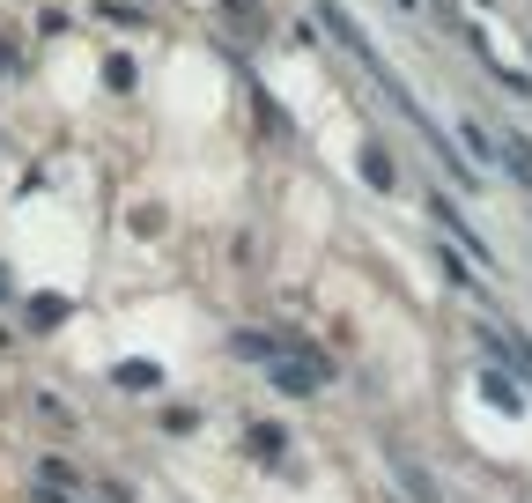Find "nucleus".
<instances>
[{
  "label": "nucleus",
  "instance_id": "nucleus-3",
  "mask_svg": "<svg viewBox=\"0 0 532 503\" xmlns=\"http://www.w3.org/2000/svg\"><path fill=\"white\" fill-rule=\"evenodd\" d=\"M0 296H8V274H0Z\"/></svg>",
  "mask_w": 532,
  "mask_h": 503
},
{
  "label": "nucleus",
  "instance_id": "nucleus-1",
  "mask_svg": "<svg viewBox=\"0 0 532 503\" xmlns=\"http://www.w3.org/2000/svg\"><path fill=\"white\" fill-rule=\"evenodd\" d=\"M30 319H37V326H60V319H67V304H60V296H37Z\"/></svg>",
  "mask_w": 532,
  "mask_h": 503
},
{
  "label": "nucleus",
  "instance_id": "nucleus-2",
  "mask_svg": "<svg viewBox=\"0 0 532 503\" xmlns=\"http://www.w3.org/2000/svg\"><path fill=\"white\" fill-rule=\"evenodd\" d=\"M37 474H45V489H67V481H74V467H67V459H45Z\"/></svg>",
  "mask_w": 532,
  "mask_h": 503
}]
</instances>
